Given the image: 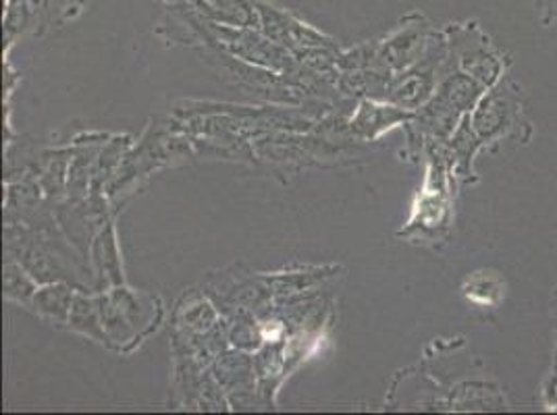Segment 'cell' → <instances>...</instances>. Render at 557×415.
Segmentation results:
<instances>
[{
	"instance_id": "cell-1",
	"label": "cell",
	"mask_w": 557,
	"mask_h": 415,
	"mask_svg": "<svg viewBox=\"0 0 557 415\" xmlns=\"http://www.w3.org/2000/svg\"><path fill=\"white\" fill-rule=\"evenodd\" d=\"M508 104L506 102H495L488 100L483 106V111L479 113L476 118V129L481 131V136H493L495 131L502 129V125L508 121Z\"/></svg>"
},
{
	"instance_id": "cell-2",
	"label": "cell",
	"mask_w": 557,
	"mask_h": 415,
	"mask_svg": "<svg viewBox=\"0 0 557 415\" xmlns=\"http://www.w3.org/2000/svg\"><path fill=\"white\" fill-rule=\"evenodd\" d=\"M549 394H552V401H549V403H552V405H556V410H557V374L556 376H554V382H552V389H549Z\"/></svg>"
}]
</instances>
